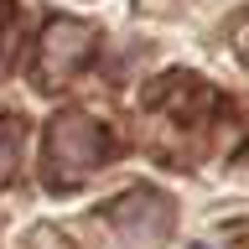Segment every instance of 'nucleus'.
Masks as SVG:
<instances>
[{
	"label": "nucleus",
	"instance_id": "obj_2",
	"mask_svg": "<svg viewBox=\"0 0 249 249\" xmlns=\"http://www.w3.org/2000/svg\"><path fill=\"white\" fill-rule=\"evenodd\" d=\"M89 57V31L73 26V21H57V26L42 36V57H36V83H62L73 78Z\"/></svg>",
	"mask_w": 249,
	"mask_h": 249
},
{
	"label": "nucleus",
	"instance_id": "obj_1",
	"mask_svg": "<svg viewBox=\"0 0 249 249\" xmlns=\"http://www.w3.org/2000/svg\"><path fill=\"white\" fill-rule=\"evenodd\" d=\"M104 156H109V135H104L99 120H89V114H62V120H52V130H47V177L57 187L83 182Z\"/></svg>",
	"mask_w": 249,
	"mask_h": 249
},
{
	"label": "nucleus",
	"instance_id": "obj_4",
	"mask_svg": "<svg viewBox=\"0 0 249 249\" xmlns=\"http://www.w3.org/2000/svg\"><path fill=\"white\" fill-rule=\"evenodd\" d=\"M11 47H16V11L11 0H0V68L11 62Z\"/></svg>",
	"mask_w": 249,
	"mask_h": 249
},
{
	"label": "nucleus",
	"instance_id": "obj_3",
	"mask_svg": "<svg viewBox=\"0 0 249 249\" xmlns=\"http://www.w3.org/2000/svg\"><path fill=\"white\" fill-rule=\"evenodd\" d=\"M21 135H26V130H21V120L0 109V182H11L16 166H21Z\"/></svg>",
	"mask_w": 249,
	"mask_h": 249
}]
</instances>
